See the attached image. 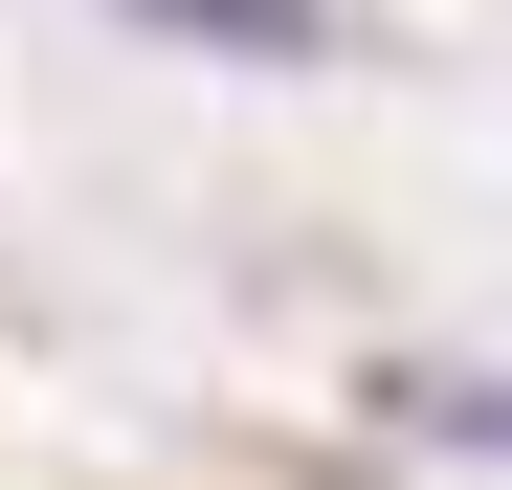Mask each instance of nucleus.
Returning <instances> with one entry per match:
<instances>
[{"label":"nucleus","instance_id":"f257e3e1","mask_svg":"<svg viewBox=\"0 0 512 490\" xmlns=\"http://www.w3.org/2000/svg\"><path fill=\"white\" fill-rule=\"evenodd\" d=\"M112 23H179L223 67H334V0H112Z\"/></svg>","mask_w":512,"mask_h":490},{"label":"nucleus","instance_id":"f03ea898","mask_svg":"<svg viewBox=\"0 0 512 490\" xmlns=\"http://www.w3.org/2000/svg\"><path fill=\"white\" fill-rule=\"evenodd\" d=\"M401 401H423L446 446H512V401H490V379H401Z\"/></svg>","mask_w":512,"mask_h":490}]
</instances>
